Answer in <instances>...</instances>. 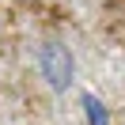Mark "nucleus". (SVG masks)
Here are the masks:
<instances>
[{"label":"nucleus","instance_id":"nucleus-1","mask_svg":"<svg viewBox=\"0 0 125 125\" xmlns=\"http://www.w3.org/2000/svg\"><path fill=\"white\" fill-rule=\"evenodd\" d=\"M38 68H42V80H46L53 91H64V87L72 83V53L61 42H46V46H42Z\"/></svg>","mask_w":125,"mask_h":125},{"label":"nucleus","instance_id":"nucleus-2","mask_svg":"<svg viewBox=\"0 0 125 125\" xmlns=\"http://www.w3.org/2000/svg\"><path fill=\"white\" fill-rule=\"evenodd\" d=\"M83 110H87V117H91V125H106V106H102L95 95H83Z\"/></svg>","mask_w":125,"mask_h":125}]
</instances>
